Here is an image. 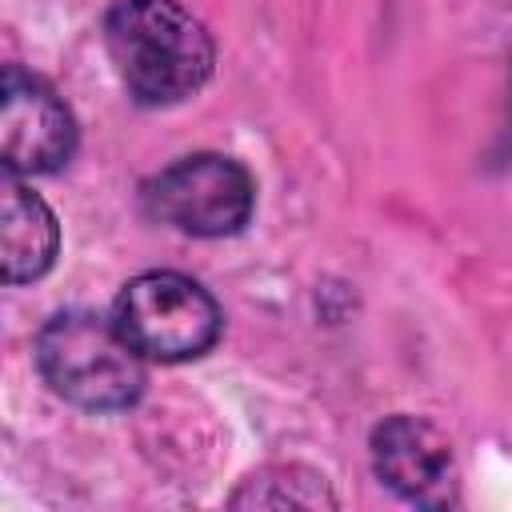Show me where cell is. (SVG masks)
<instances>
[{
	"label": "cell",
	"instance_id": "obj_7",
	"mask_svg": "<svg viewBox=\"0 0 512 512\" xmlns=\"http://www.w3.org/2000/svg\"><path fill=\"white\" fill-rule=\"evenodd\" d=\"M60 260L52 204L16 172H0V280L8 288L44 280Z\"/></svg>",
	"mask_w": 512,
	"mask_h": 512
},
{
	"label": "cell",
	"instance_id": "obj_2",
	"mask_svg": "<svg viewBox=\"0 0 512 512\" xmlns=\"http://www.w3.org/2000/svg\"><path fill=\"white\" fill-rule=\"evenodd\" d=\"M32 360L48 392L80 412H128L148 388V360L124 340L112 312L60 308L32 340Z\"/></svg>",
	"mask_w": 512,
	"mask_h": 512
},
{
	"label": "cell",
	"instance_id": "obj_4",
	"mask_svg": "<svg viewBox=\"0 0 512 512\" xmlns=\"http://www.w3.org/2000/svg\"><path fill=\"white\" fill-rule=\"evenodd\" d=\"M140 208L148 220L192 236V240H228L252 224L256 212V176L244 160L228 152H184L172 164L156 168L140 184Z\"/></svg>",
	"mask_w": 512,
	"mask_h": 512
},
{
	"label": "cell",
	"instance_id": "obj_1",
	"mask_svg": "<svg viewBox=\"0 0 512 512\" xmlns=\"http://www.w3.org/2000/svg\"><path fill=\"white\" fill-rule=\"evenodd\" d=\"M100 32L120 88L140 108H176L216 72V40L184 0H112Z\"/></svg>",
	"mask_w": 512,
	"mask_h": 512
},
{
	"label": "cell",
	"instance_id": "obj_8",
	"mask_svg": "<svg viewBox=\"0 0 512 512\" xmlns=\"http://www.w3.org/2000/svg\"><path fill=\"white\" fill-rule=\"evenodd\" d=\"M328 476L300 460H268L252 468L232 492L228 508H336Z\"/></svg>",
	"mask_w": 512,
	"mask_h": 512
},
{
	"label": "cell",
	"instance_id": "obj_5",
	"mask_svg": "<svg viewBox=\"0 0 512 512\" xmlns=\"http://www.w3.org/2000/svg\"><path fill=\"white\" fill-rule=\"evenodd\" d=\"M80 148V124L64 96L36 72L4 64L0 72V168L24 180L56 176Z\"/></svg>",
	"mask_w": 512,
	"mask_h": 512
},
{
	"label": "cell",
	"instance_id": "obj_6",
	"mask_svg": "<svg viewBox=\"0 0 512 512\" xmlns=\"http://www.w3.org/2000/svg\"><path fill=\"white\" fill-rule=\"evenodd\" d=\"M372 476L416 508L460 504V468L452 440L440 424L416 412H388L368 432Z\"/></svg>",
	"mask_w": 512,
	"mask_h": 512
},
{
	"label": "cell",
	"instance_id": "obj_3",
	"mask_svg": "<svg viewBox=\"0 0 512 512\" xmlns=\"http://www.w3.org/2000/svg\"><path fill=\"white\" fill-rule=\"evenodd\" d=\"M112 320L148 364H188L224 336L220 300L188 272L148 268L120 284Z\"/></svg>",
	"mask_w": 512,
	"mask_h": 512
}]
</instances>
